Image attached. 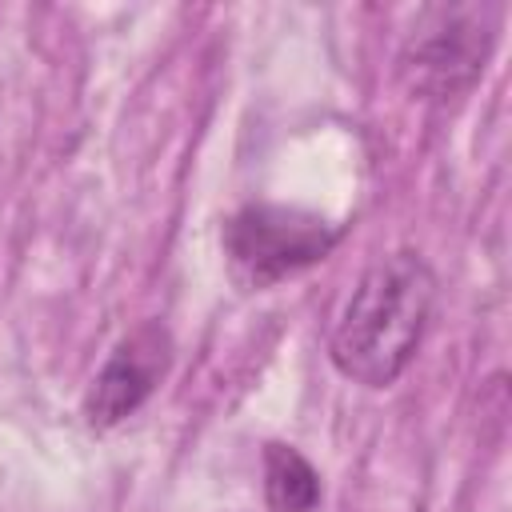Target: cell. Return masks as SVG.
Masks as SVG:
<instances>
[{"instance_id":"6da1fadb","label":"cell","mask_w":512,"mask_h":512,"mask_svg":"<svg viewBox=\"0 0 512 512\" xmlns=\"http://www.w3.org/2000/svg\"><path fill=\"white\" fill-rule=\"evenodd\" d=\"M436 304V276L420 252L380 256L344 300L328 352L340 376L364 388H388L412 364Z\"/></svg>"},{"instance_id":"7a4b0ae2","label":"cell","mask_w":512,"mask_h":512,"mask_svg":"<svg viewBox=\"0 0 512 512\" xmlns=\"http://www.w3.org/2000/svg\"><path fill=\"white\" fill-rule=\"evenodd\" d=\"M500 8L496 4H432L424 8L396 56V80L412 100L448 104L464 96L496 44Z\"/></svg>"},{"instance_id":"3957f363","label":"cell","mask_w":512,"mask_h":512,"mask_svg":"<svg viewBox=\"0 0 512 512\" xmlns=\"http://www.w3.org/2000/svg\"><path fill=\"white\" fill-rule=\"evenodd\" d=\"M340 228L308 208L288 204H244L224 224V260L228 276L244 292H264L312 264H320Z\"/></svg>"},{"instance_id":"277c9868","label":"cell","mask_w":512,"mask_h":512,"mask_svg":"<svg viewBox=\"0 0 512 512\" xmlns=\"http://www.w3.org/2000/svg\"><path fill=\"white\" fill-rule=\"evenodd\" d=\"M172 364V336L164 324L148 320L140 328H132L112 356L104 360V368L96 372L88 396H84V416L92 428H112L120 420H128L168 376Z\"/></svg>"},{"instance_id":"5b68a950","label":"cell","mask_w":512,"mask_h":512,"mask_svg":"<svg viewBox=\"0 0 512 512\" xmlns=\"http://www.w3.org/2000/svg\"><path fill=\"white\" fill-rule=\"evenodd\" d=\"M264 500L272 512H312L320 504V476L292 444H264Z\"/></svg>"}]
</instances>
